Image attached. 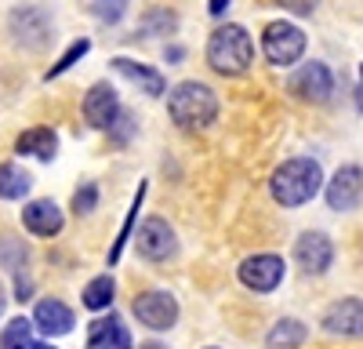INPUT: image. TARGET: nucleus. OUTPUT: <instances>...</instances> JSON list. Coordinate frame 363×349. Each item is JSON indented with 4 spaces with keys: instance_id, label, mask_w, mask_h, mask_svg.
Segmentation results:
<instances>
[{
    "instance_id": "obj_20",
    "label": "nucleus",
    "mask_w": 363,
    "mask_h": 349,
    "mask_svg": "<svg viewBox=\"0 0 363 349\" xmlns=\"http://www.w3.org/2000/svg\"><path fill=\"white\" fill-rule=\"evenodd\" d=\"M33 186L29 171H22L18 164H0V200H22Z\"/></svg>"
},
{
    "instance_id": "obj_19",
    "label": "nucleus",
    "mask_w": 363,
    "mask_h": 349,
    "mask_svg": "<svg viewBox=\"0 0 363 349\" xmlns=\"http://www.w3.org/2000/svg\"><path fill=\"white\" fill-rule=\"evenodd\" d=\"M306 338H309L306 324H301V320H294V316H284V320H277V324H272L265 345H269V349H298Z\"/></svg>"
},
{
    "instance_id": "obj_2",
    "label": "nucleus",
    "mask_w": 363,
    "mask_h": 349,
    "mask_svg": "<svg viewBox=\"0 0 363 349\" xmlns=\"http://www.w3.org/2000/svg\"><path fill=\"white\" fill-rule=\"evenodd\" d=\"M167 113L182 131H203L218 121V95L207 84L182 80L167 95Z\"/></svg>"
},
{
    "instance_id": "obj_22",
    "label": "nucleus",
    "mask_w": 363,
    "mask_h": 349,
    "mask_svg": "<svg viewBox=\"0 0 363 349\" xmlns=\"http://www.w3.org/2000/svg\"><path fill=\"white\" fill-rule=\"evenodd\" d=\"M113 299H116L113 277H95V280L84 287V306H87V309H109Z\"/></svg>"
},
{
    "instance_id": "obj_23",
    "label": "nucleus",
    "mask_w": 363,
    "mask_h": 349,
    "mask_svg": "<svg viewBox=\"0 0 363 349\" xmlns=\"http://www.w3.org/2000/svg\"><path fill=\"white\" fill-rule=\"evenodd\" d=\"M29 335H33V324H29L26 316H15V320H8V328L0 331V349H29L33 345Z\"/></svg>"
},
{
    "instance_id": "obj_15",
    "label": "nucleus",
    "mask_w": 363,
    "mask_h": 349,
    "mask_svg": "<svg viewBox=\"0 0 363 349\" xmlns=\"http://www.w3.org/2000/svg\"><path fill=\"white\" fill-rule=\"evenodd\" d=\"M33 324L40 328V335L58 338V335H69L73 331L77 316H73V309L62 299H40L37 309H33Z\"/></svg>"
},
{
    "instance_id": "obj_26",
    "label": "nucleus",
    "mask_w": 363,
    "mask_h": 349,
    "mask_svg": "<svg viewBox=\"0 0 363 349\" xmlns=\"http://www.w3.org/2000/svg\"><path fill=\"white\" fill-rule=\"evenodd\" d=\"M87 51H91V40H87V37L73 40V44L66 48V55H62V58H58V62H55V66L48 70V80H55V77H62V73H66V70H69V66L77 62V58H84Z\"/></svg>"
},
{
    "instance_id": "obj_12",
    "label": "nucleus",
    "mask_w": 363,
    "mask_h": 349,
    "mask_svg": "<svg viewBox=\"0 0 363 349\" xmlns=\"http://www.w3.org/2000/svg\"><path fill=\"white\" fill-rule=\"evenodd\" d=\"M120 99L109 84H95L91 92L84 95V121L95 128V131H109V124L120 116Z\"/></svg>"
},
{
    "instance_id": "obj_34",
    "label": "nucleus",
    "mask_w": 363,
    "mask_h": 349,
    "mask_svg": "<svg viewBox=\"0 0 363 349\" xmlns=\"http://www.w3.org/2000/svg\"><path fill=\"white\" fill-rule=\"evenodd\" d=\"M29 349H55V345H48V342H33V345H29Z\"/></svg>"
},
{
    "instance_id": "obj_5",
    "label": "nucleus",
    "mask_w": 363,
    "mask_h": 349,
    "mask_svg": "<svg viewBox=\"0 0 363 349\" xmlns=\"http://www.w3.org/2000/svg\"><path fill=\"white\" fill-rule=\"evenodd\" d=\"M284 258L272 255V251H262V255H251L240 262V284L247 291H258V295H269V291H277L284 284Z\"/></svg>"
},
{
    "instance_id": "obj_8",
    "label": "nucleus",
    "mask_w": 363,
    "mask_h": 349,
    "mask_svg": "<svg viewBox=\"0 0 363 349\" xmlns=\"http://www.w3.org/2000/svg\"><path fill=\"white\" fill-rule=\"evenodd\" d=\"M138 255L149 258V262H167L178 255V237L174 229L164 222V218H145L142 229H138V240H135Z\"/></svg>"
},
{
    "instance_id": "obj_35",
    "label": "nucleus",
    "mask_w": 363,
    "mask_h": 349,
    "mask_svg": "<svg viewBox=\"0 0 363 349\" xmlns=\"http://www.w3.org/2000/svg\"><path fill=\"white\" fill-rule=\"evenodd\" d=\"M359 80H363V66H359Z\"/></svg>"
},
{
    "instance_id": "obj_30",
    "label": "nucleus",
    "mask_w": 363,
    "mask_h": 349,
    "mask_svg": "<svg viewBox=\"0 0 363 349\" xmlns=\"http://www.w3.org/2000/svg\"><path fill=\"white\" fill-rule=\"evenodd\" d=\"M15 299H18V302L33 299V280H29V277H18V280H15Z\"/></svg>"
},
{
    "instance_id": "obj_4",
    "label": "nucleus",
    "mask_w": 363,
    "mask_h": 349,
    "mask_svg": "<svg viewBox=\"0 0 363 349\" xmlns=\"http://www.w3.org/2000/svg\"><path fill=\"white\" fill-rule=\"evenodd\" d=\"M262 51L272 66H294L306 55V33L294 22H269L262 33Z\"/></svg>"
},
{
    "instance_id": "obj_25",
    "label": "nucleus",
    "mask_w": 363,
    "mask_h": 349,
    "mask_svg": "<svg viewBox=\"0 0 363 349\" xmlns=\"http://www.w3.org/2000/svg\"><path fill=\"white\" fill-rule=\"evenodd\" d=\"M128 4H131V0H91V11H95V18H99V22L116 26L120 18L128 15Z\"/></svg>"
},
{
    "instance_id": "obj_6",
    "label": "nucleus",
    "mask_w": 363,
    "mask_h": 349,
    "mask_svg": "<svg viewBox=\"0 0 363 349\" xmlns=\"http://www.w3.org/2000/svg\"><path fill=\"white\" fill-rule=\"evenodd\" d=\"M8 29H11L15 44H22L29 51H40L51 40V33H55L48 11H40V8H15L8 15Z\"/></svg>"
},
{
    "instance_id": "obj_29",
    "label": "nucleus",
    "mask_w": 363,
    "mask_h": 349,
    "mask_svg": "<svg viewBox=\"0 0 363 349\" xmlns=\"http://www.w3.org/2000/svg\"><path fill=\"white\" fill-rule=\"evenodd\" d=\"M277 4L284 11H291V15H313L320 8V0H277Z\"/></svg>"
},
{
    "instance_id": "obj_28",
    "label": "nucleus",
    "mask_w": 363,
    "mask_h": 349,
    "mask_svg": "<svg viewBox=\"0 0 363 349\" xmlns=\"http://www.w3.org/2000/svg\"><path fill=\"white\" fill-rule=\"evenodd\" d=\"M95 204H99V186L95 182H84L77 189V196H73V211L77 215H91V211H95Z\"/></svg>"
},
{
    "instance_id": "obj_10",
    "label": "nucleus",
    "mask_w": 363,
    "mask_h": 349,
    "mask_svg": "<svg viewBox=\"0 0 363 349\" xmlns=\"http://www.w3.org/2000/svg\"><path fill=\"white\" fill-rule=\"evenodd\" d=\"M359 200H363V167L359 164L338 167V174L327 182V208L330 211H352Z\"/></svg>"
},
{
    "instance_id": "obj_9",
    "label": "nucleus",
    "mask_w": 363,
    "mask_h": 349,
    "mask_svg": "<svg viewBox=\"0 0 363 349\" xmlns=\"http://www.w3.org/2000/svg\"><path fill=\"white\" fill-rule=\"evenodd\" d=\"M131 309H135V316L142 320V324L153 328V331H167L178 320V302H174V295H167V291H142V295H135Z\"/></svg>"
},
{
    "instance_id": "obj_14",
    "label": "nucleus",
    "mask_w": 363,
    "mask_h": 349,
    "mask_svg": "<svg viewBox=\"0 0 363 349\" xmlns=\"http://www.w3.org/2000/svg\"><path fill=\"white\" fill-rule=\"evenodd\" d=\"M323 331L342 335V338H359L363 335V302L359 299H342L323 313Z\"/></svg>"
},
{
    "instance_id": "obj_24",
    "label": "nucleus",
    "mask_w": 363,
    "mask_h": 349,
    "mask_svg": "<svg viewBox=\"0 0 363 349\" xmlns=\"http://www.w3.org/2000/svg\"><path fill=\"white\" fill-rule=\"evenodd\" d=\"M174 26H178V15L160 8V11H149V15H145V22H142L138 33H142V37H160V33H171Z\"/></svg>"
},
{
    "instance_id": "obj_27",
    "label": "nucleus",
    "mask_w": 363,
    "mask_h": 349,
    "mask_svg": "<svg viewBox=\"0 0 363 349\" xmlns=\"http://www.w3.org/2000/svg\"><path fill=\"white\" fill-rule=\"evenodd\" d=\"M135 128H138V121H135V116H131L128 109H120V116L109 124V131H106V135H109L116 145H128V142H131V135H135Z\"/></svg>"
},
{
    "instance_id": "obj_11",
    "label": "nucleus",
    "mask_w": 363,
    "mask_h": 349,
    "mask_svg": "<svg viewBox=\"0 0 363 349\" xmlns=\"http://www.w3.org/2000/svg\"><path fill=\"white\" fill-rule=\"evenodd\" d=\"M291 92L306 102H327L330 92H335V77H330L323 62H306L291 77Z\"/></svg>"
},
{
    "instance_id": "obj_32",
    "label": "nucleus",
    "mask_w": 363,
    "mask_h": 349,
    "mask_svg": "<svg viewBox=\"0 0 363 349\" xmlns=\"http://www.w3.org/2000/svg\"><path fill=\"white\" fill-rule=\"evenodd\" d=\"M142 349H167L164 342H142Z\"/></svg>"
},
{
    "instance_id": "obj_18",
    "label": "nucleus",
    "mask_w": 363,
    "mask_h": 349,
    "mask_svg": "<svg viewBox=\"0 0 363 349\" xmlns=\"http://www.w3.org/2000/svg\"><path fill=\"white\" fill-rule=\"evenodd\" d=\"M113 70H116L120 77H128L131 84H138V87H142V92H145L149 99H160V95L167 92L164 77H160L157 70L142 66V62H131V58H113Z\"/></svg>"
},
{
    "instance_id": "obj_3",
    "label": "nucleus",
    "mask_w": 363,
    "mask_h": 349,
    "mask_svg": "<svg viewBox=\"0 0 363 349\" xmlns=\"http://www.w3.org/2000/svg\"><path fill=\"white\" fill-rule=\"evenodd\" d=\"M255 62V44H251V33L236 22H225L218 26L207 40V66L222 73V77H240L247 73Z\"/></svg>"
},
{
    "instance_id": "obj_13",
    "label": "nucleus",
    "mask_w": 363,
    "mask_h": 349,
    "mask_svg": "<svg viewBox=\"0 0 363 349\" xmlns=\"http://www.w3.org/2000/svg\"><path fill=\"white\" fill-rule=\"evenodd\" d=\"M22 226L33 233V237H58L66 226V215L55 200H29L22 208Z\"/></svg>"
},
{
    "instance_id": "obj_16",
    "label": "nucleus",
    "mask_w": 363,
    "mask_h": 349,
    "mask_svg": "<svg viewBox=\"0 0 363 349\" xmlns=\"http://www.w3.org/2000/svg\"><path fill=\"white\" fill-rule=\"evenodd\" d=\"M84 349H135V345H131V335L124 328V320H120L116 313H109V316H99L95 324L87 328V345Z\"/></svg>"
},
{
    "instance_id": "obj_31",
    "label": "nucleus",
    "mask_w": 363,
    "mask_h": 349,
    "mask_svg": "<svg viewBox=\"0 0 363 349\" xmlns=\"http://www.w3.org/2000/svg\"><path fill=\"white\" fill-rule=\"evenodd\" d=\"M225 8H229V0H207V11L215 15V18H222V15H225Z\"/></svg>"
},
{
    "instance_id": "obj_7",
    "label": "nucleus",
    "mask_w": 363,
    "mask_h": 349,
    "mask_svg": "<svg viewBox=\"0 0 363 349\" xmlns=\"http://www.w3.org/2000/svg\"><path fill=\"white\" fill-rule=\"evenodd\" d=\"M294 262L301 266V273L320 277V273L330 270V262H335V244H330L327 233L309 229V233H301V237L294 240Z\"/></svg>"
},
{
    "instance_id": "obj_1",
    "label": "nucleus",
    "mask_w": 363,
    "mask_h": 349,
    "mask_svg": "<svg viewBox=\"0 0 363 349\" xmlns=\"http://www.w3.org/2000/svg\"><path fill=\"white\" fill-rule=\"evenodd\" d=\"M323 186V167L313 160V157H294V160H284L269 179V189H272V200L284 204V208H301L309 204Z\"/></svg>"
},
{
    "instance_id": "obj_33",
    "label": "nucleus",
    "mask_w": 363,
    "mask_h": 349,
    "mask_svg": "<svg viewBox=\"0 0 363 349\" xmlns=\"http://www.w3.org/2000/svg\"><path fill=\"white\" fill-rule=\"evenodd\" d=\"M4 309H8V295L0 291V316H4Z\"/></svg>"
},
{
    "instance_id": "obj_17",
    "label": "nucleus",
    "mask_w": 363,
    "mask_h": 349,
    "mask_svg": "<svg viewBox=\"0 0 363 349\" xmlns=\"http://www.w3.org/2000/svg\"><path fill=\"white\" fill-rule=\"evenodd\" d=\"M15 153L18 157H37V160L51 164L55 153H58V135L51 128H29V131H22L15 138Z\"/></svg>"
},
{
    "instance_id": "obj_21",
    "label": "nucleus",
    "mask_w": 363,
    "mask_h": 349,
    "mask_svg": "<svg viewBox=\"0 0 363 349\" xmlns=\"http://www.w3.org/2000/svg\"><path fill=\"white\" fill-rule=\"evenodd\" d=\"M142 196H145V182L138 186V193H135V200H131V208H128V218H124V226H120V233H116V244L109 248V266L113 262H120V255H124V248H128V240H131V229H135V218H138V208H142Z\"/></svg>"
}]
</instances>
